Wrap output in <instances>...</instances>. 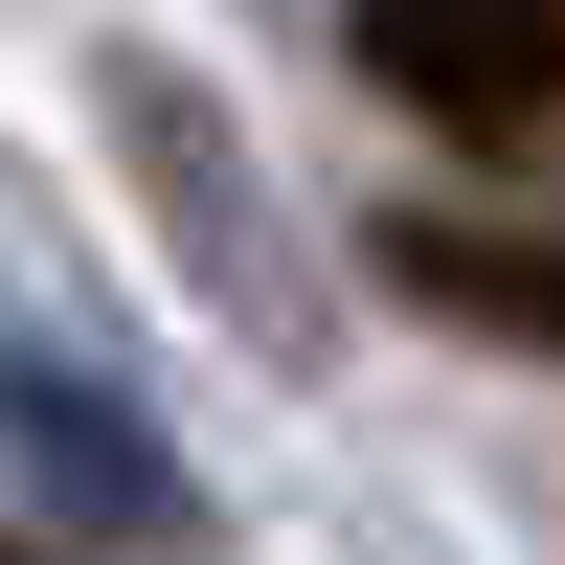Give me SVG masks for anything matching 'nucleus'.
Listing matches in <instances>:
<instances>
[{"instance_id": "obj_1", "label": "nucleus", "mask_w": 565, "mask_h": 565, "mask_svg": "<svg viewBox=\"0 0 565 565\" xmlns=\"http://www.w3.org/2000/svg\"><path fill=\"white\" fill-rule=\"evenodd\" d=\"M385 295L407 317H476V340L565 362V226H385Z\"/></svg>"}]
</instances>
